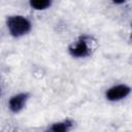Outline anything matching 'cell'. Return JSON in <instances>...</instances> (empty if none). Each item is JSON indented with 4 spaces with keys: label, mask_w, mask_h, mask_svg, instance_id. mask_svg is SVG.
Wrapping results in <instances>:
<instances>
[{
    "label": "cell",
    "mask_w": 132,
    "mask_h": 132,
    "mask_svg": "<svg viewBox=\"0 0 132 132\" xmlns=\"http://www.w3.org/2000/svg\"><path fill=\"white\" fill-rule=\"evenodd\" d=\"M7 27L12 36L20 37L30 31L31 24L22 15H12L7 19Z\"/></svg>",
    "instance_id": "cell-1"
},
{
    "label": "cell",
    "mask_w": 132,
    "mask_h": 132,
    "mask_svg": "<svg viewBox=\"0 0 132 132\" xmlns=\"http://www.w3.org/2000/svg\"><path fill=\"white\" fill-rule=\"evenodd\" d=\"M130 93V88L126 85H118L106 91V98L110 101H118L125 98Z\"/></svg>",
    "instance_id": "cell-2"
},
{
    "label": "cell",
    "mask_w": 132,
    "mask_h": 132,
    "mask_svg": "<svg viewBox=\"0 0 132 132\" xmlns=\"http://www.w3.org/2000/svg\"><path fill=\"white\" fill-rule=\"evenodd\" d=\"M28 99V94L27 93H21L18 94L13 97L10 98L9 100V108L11 111L13 112H19L20 110H22L27 102Z\"/></svg>",
    "instance_id": "cell-3"
},
{
    "label": "cell",
    "mask_w": 132,
    "mask_h": 132,
    "mask_svg": "<svg viewBox=\"0 0 132 132\" xmlns=\"http://www.w3.org/2000/svg\"><path fill=\"white\" fill-rule=\"evenodd\" d=\"M69 51H70V54L74 57H86L90 53L89 46L85 39H79L78 42L74 46L70 47Z\"/></svg>",
    "instance_id": "cell-4"
},
{
    "label": "cell",
    "mask_w": 132,
    "mask_h": 132,
    "mask_svg": "<svg viewBox=\"0 0 132 132\" xmlns=\"http://www.w3.org/2000/svg\"><path fill=\"white\" fill-rule=\"evenodd\" d=\"M71 126H72V122H70V121H64V122H61V123L54 124L51 127V130L52 131H55V132H64V131L69 130L71 128Z\"/></svg>",
    "instance_id": "cell-5"
},
{
    "label": "cell",
    "mask_w": 132,
    "mask_h": 132,
    "mask_svg": "<svg viewBox=\"0 0 132 132\" xmlns=\"http://www.w3.org/2000/svg\"><path fill=\"white\" fill-rule=\"evenodd\" d=\"M51 3L52 0H30V5L37 10L47 8L51 5Z\"/></svg>",
    "instance_id": "cell-6"
},
{
    "label": "cell",
    "mask_w": 132,
    "mask_h": 132,
    "mask_svg": "<svg viewBox=\"0 0 132 132\" xmlns=\"http://www.w3.org/2000/svg\"><path fill=\"white\" fill-rule=\"evenodd\" d=\"M124 1H126V0H112V2H114V3H123Z\"/></svg>",
    "instance_id": "cell-7"
}]
</instances>
